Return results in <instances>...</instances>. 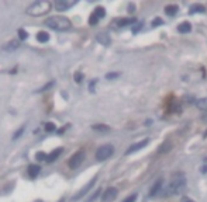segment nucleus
<instances>
[{
  "instance_id": "f257e3e1",
  "label": "nucleus",
  "mask_w": 207,
  "mask_h": 202,
  "mask_svg": "<svg viewBox=\"0 0 207 202\" xmlns=\"http://www.w3.org/2000/svg\"><path fill=\"white\" fill-rule=\"evenodd\" d=\"M44 24H45L48 28L55 30V31H68L70 27H72L70 20L66 19V17H62V15H52V17H49V19L45 20Z\"/></svg>"
},
{
  "instance_id": "f03ea898",
  "label": "nucleus",
  "mask_w": 207,
  "mask_h": 202,
  "mask_svg": "<svg viewBox=\"0 0 207 202\" xmlns=\"http://www.w3.org/2000/svg\"><path fill=\"white\" fill-rule=\"evenodd\" d=\"M52 9V3H49L48 0H38L35 3H33L27 9V14L33 15V17H40L47 13H49Z\"/></svg>"
},
{
  "instance_id": "7ed1b4c3",
  "label": "nucleus",
  "mask_w": 207,
  "mask_h": 202,
  "mask_svg": "<svg viewBox=\"0 0 207 202\" xmlns=\"http://www.w3.org/2000/svg\"><path fill=\"white\" fill-rule=\"evenodd\" d=\"M113 153H114V146L113 145H103V146H100L96 150V160L97 162H104L109 157H111Z\"/></svg>"
},
{
  "instance_id": "20e7f679",
  "label": "nucleus",
  "mask_w": 207,
  "mask_h": 202,
  "mask_svg": "<svg viewBox=\"0 0 207 202\" xmlns=\"http://www.w3.org/2000/svg\"><path fill=\"white\" fill-rule=\"evenodd\" d=\"M185 187H186V180H185V178H183V177L175 178V180H172V183L169 184L168 191H169V194H172V195H178V194L182 192Z\"/></svg>"
},
{
  "instance_id": "39448f33",
  "label": "nucleus",
  "mask_w": 207,
  "mask_h": 202,
  "mask_svg": "<svg viewBox=\"0 0 207 202\" xmlns=\"http://www.w3.org/2000/svg\"><path fill=\"white\" fill-rule=\"evenodd\" d=\"M83 160H85V152H83V150H79V152H76L75 154H72V157H70L69 162H68V166H69L70 168H78L83 163Z\"/></svg>"
},
{
  "instance_id": "423d86ee",
  "label": "nucleus",
  "mask_w": 207,
  "mask_h": 202,
  "mask_svg": "<svg viewBox=\"0 0 207 202\" xmlns=\"http://www.w3.org/2000/svg\"><path fill=\"white\" fill-rule=\"evenodd\" d=\"M96 180H97V177H93V178H92V180L89 181L88 184H86V185L82 188V190L79 191V192H78V194H75V195H73L72 198H70V201H72V202H73V201H78V199H80L82 196H85L86 194H88L89 191H90L92 188H93V185L96 184Z\"/></svg>"
},
{
  "instance_id": "0eeeda50",
  "label": "nucleus",
  "mask_w": 207,
  "mask_h": 202,
  "mask_svg": "<svg viewBox=\"0 0 207 202\" xmlns=\"http://www.w3.org/2000/svg\"><path fill=\"white\" fill-rule=\"evenodd\" d=\"M76 3H78V0H56L54 3V7L58 11H65V10L70 9L72 6H75Z\"/></svg>"
},
{
  "instance_id": "6e6552de",
  "label": "nucleus",
  "mask_w": 207,
  "mask_h": 202,
  "mask_svg": "<svg viewBox=\"0 0 207 202\" xmlns=\"http://www.w3.org/2000/svg\"><path fill=\"white\" fill-rule=\"evenodd\" d=\"M117 194H119L117 188H114V187L107 188V190L104 191L103 196H101V201H103V202H113L114 199L117 198Z\"/></svg>"
},
{
  "instance_id": "1a4fd4ad",
  "label": "nucleus",
  "mask_w": 207,
  "mask_h": 202,
  "mask_svg": "<svg viewBox=\"0 0 207 202\" xmlns=\"http://www.w3.org/2000/svg\"><path fill=\"white\" fill-rule=\"evenodd\" d=\"M148 143H149V139H144V141H141V142H137V143L131 145V146L127 149L125 154H131V153H134V152H138V150L144 149V147H145Z\"/></svg>"
},
{
  "instance_id": "9d476101",
  "label": "nucleus",
  "mask_w": 207,
  "mask_h": 202,
  "mask_svg": "<svg viewBox=\"0 0 207 202\" xmlns=\"http://www.w3.org/2000/svg\"><path fill=\"white\" fill-rule=\"evenodd\" d=\"M162 184H164V180H162V178H158V180L154 183L152 187H151V190H149V196L158 195L159 191H161V188H162Z\"/></svg>"
},
{
  "instance_id": "9b49d317",
  "label": "nucleus",
  "mask_w": 207,
  "mask_h": 202,
  "mask_svg": "<svg viewBox=\"0 0 207 202\" xmlns=\"http://www.w3.org/2000/svg\"><path fill=\"white\" fill-rule=\"evenodd\" d=\"M3 51H9V52H11V51H16V49H18L20 48V41H17V40H11L10 42H7V44H4L3 46Z\"/></svg>"
},
{
  "instance_id": "f8f14e48",
  "label": "nucleus",
  "mask_w": 207,
  "mask_h": 202,
  "mask_svg": "<svg viewBox=\"0 0 207 202\" xmlns=\"http://www.w3.org/2000/svg\"><path fill=\"white\" fill-rule=\"evenodd\" d=\"M96 40H97L99 42H100L101 45H104V46L110 45V42H111V40H110V37H109V34H106V32H99L97 35H96Z\"/></svg>"
},
{
  "instance_id": "ddd939ff",
  "label": "nucleus",
  "mask_w": 207,
  "mask_h": 202,
  "mask_svg": "<svg viewBox=\"0 0 207 202\" xmlns=\"http://www.w3.org/2000/svg\"><path fill=\"white\" fill-rule=\"evenodd\" d=\"M178 31H179L180 34H187L192 31V25H190L189 21H183L182 24L178 25Z\"/></svg>"
},
{
  "instance_id": "4468645a",
  "label": "nucleus",
  "mask_w": 207,
  "mask_h": 202,
  "mask_svg": "<svg viewBox=\"0 0 207 202\" xmlns=\"http://www.w3.org/2000/svg\"><path fill=\"white\" fill-rule=\"evenodd\" d=\"M40 171H41V167L37 164H31L30 167H28V174H30L31 178H35L37 175L40 174Z\"/></svg>"
},
{
  "instance_id": "2eb2a0df",
  "label": "nucleus",
  "mask_w": 207,
  "mask_h": 202,
  "mask_svg": "<svg viewBox=\"0 0 207 202\" xmlns=\"http://www.w3.org/2000/svg\"><path fill=\"white\" fill-rule=\"evenodd\" d=\"M64 153V149L62 147H58V149H55L51 154H48V162H55V160L58 159L61 154Z\"/></svg>"
},
{
  "instance_id": "dca6fc26",
  "label": "nucleus",
  "mask_w": 207,
  "mask_h": 202,
  "mask_svg": "<svg viewBox=\"0 0 207 202\" xmlns=\"http://www.w3.org/2000/svg\"><path fill=\"white\" fill-rule=\"evenodd\" d=\"M195 13H206V7L203 4H193L189 9V14H195Z\"/></svg>"
},
{
  "instance_id": "f3484780",
  "label": "nucleus",
  "mask_w": 207,
  "mask_h": 202,
  "mask_svg": "<svg viewBox=\"0 0 207 202\" xmlns=\"http://www.w3.org/2000/svg\"><path fill=\"white\" fill-rule=\"evenodd\" d=\"M178 11H179V7H178L176 4H168V6L165 7V13H166L168 15H175Z\"/></svg>"
},
{
  "instance_id": "a211bd4d",
  "label": "nucleus",
  "mask_w": 207,
  "mask_h": 202,
  "mask_svg": "<svg viewBox=\"0 0 207 202\" xmlns=\"http://www.w3.org/2000/svg\"><path fill=\"white\" fill-rule=\"evenodd\" d=\"M37 41H38V42H48L49 34L45 32V31H40V32L37 34Z\"/></svg>"
},
{
  "instance_id": "6ab92c4d",
  "label": "nucleus",
  "mask_w": 207,
  "mask_h": 202,
  "mask_svg": "<svg viewBox=\"0 0 207 202\" xmlns=\"http://www.w3.org/2000/svg\"><path fill=\"white\" fill-rule=\"evenodd\" d=\"M173 147V145H172V142H169V141H166V142H164L162 143V146L159 147V153H168L169 150Z\"/></svg>"
},
{
  "instance_id": "aec40b11",
  "label": "nucleus",
  "mask_w": 207,
  "mask_h": 202,
  "mask_svg": "<svg viewBox=\"0 0 207 202\" xmlns=\"http://www.w3.org/2000/svg\"><path fill=\"white\" fill-rule=\"evenodd\" d=\"M196 107L201 111H207V98H199L196 101Z\"/></svg>"
},
{
  "instance_id": "412c9836",
  "label": "nucleus",
  "mask_w": 207,
  "mask_h": 202,
  "mask_svg": "<svg viewBox=\"0 0 207 202\" xmlns=\"http://www.w3.org/2000/svg\"><path fill=\"white\" fill-rule=\"evenodd\" d=\"M114 23H117L119 27H125V25H128V24L135 23V19H120V20H117V21H114Z\"/></svg>"
},
{
  "instance_id": "4be33fe9",
  "label": "nucleus",
  "mask_w": 207,
  "mask_h": 202,
  "mask_svg": "<svg viewBox=\"0 0 207 202\" xmlns=\"http://www.w3.org/2000/svg\"><path fill=\"white\" fill-rule=\"evenodd\" d=\"M93 14H95L96 17L100 20V19H103L104 15H106V10H104V7H100V6H99V7H96V9H95Z\"/></svg>"
},
{
  "instance_id": "5701e85b",
  "label": "nucleus",
  "mask_w": 207,
  "mask_h": 202,
  "mask_svg": "<svg viewBox=\"0 0 207 202\" xmlns=\"http://www.w3.org/2000/svg\"><path fill=\"white\" fill-rule=\"evenodd\" d=\"M93 131H99V132H109L110 131V126L103 125V124H99V125H93L92 126Z\"/></svg>"
},
{
  "instance_id": "b1692460",
  "label": "nucleus",
  "mask_w": 207,
  "mask_h": 202,
  "mask_svg": "<svg viewBox=\"0 0 207 202\" xmlns=\"http://www.w3.org/2000/svg\"><path fill=\"white\" fill-rule=\"evenodd\" d=\"M35 159L38 160V162H48V154L45 153V152H37L35 154Z\"/></svg>"
},
{
  "instance_id": "393cba45",
  "label": "nucleus",
  "mask_w": 207,
  "mask_h": 202,
  "mask_svg": "<svg viewBox=\"0 0 207 202\" xmlns=\"http://www.w3.org/2000/svg\"><path fill=\"white\" fill-rule=\"evenodd\" d=\"M17 34H18V37H20V40H21V41H24V40H27V38H28V34H27V31H25L24 28H18Z\"/></svg>"
},
{
  "instance_id": "a878e982",
  "label": "nucleus",
  "mask_w": 207,
  "mask_h": 202,
  "mask_svg": "<svg viewBox=\"0 0 207 202\" xmlns=\"http://www.w3.org/2000/svg\"><path fill=\"white\" fill-rule=\"evenodd\" d=\"M54 84H55V82H49V83H47V84H45V86H44V87H41L40 90H37V93H43V91H47V90H48V89H51V87L54 86Z\"/></svg>"
},
{
  "instance_id": "bb28decb",
  "label": "nucleus",
  "mask_w": 207,
  "mask_h": 202,
  "mask_svg": "<svg viewBox=\"0 0 207 202\" xmlns=\"http://www.w3.org/2000/svg\"><path fill=\"white\" fill-rule=\"evenodd\" d=\"M119 76H120L119 72H111V73H107L106 74V79L107 80H114V79H117Z\"/></svg>"
},
{
  "instance_id": "cd10ccee",
  "label": "nucleus",
  "mask_w": 207,
  "mask_h": 202,
  "mask_svg": "<svg viewBox=\"0 0 207 202\" xmlns=\"http://www.w3.org/2000/svg\"><path fill=\"white\" fill-rule=\"evenodd\" d=\"M44 129H45V132H54V131H55V124L47 122L45 126H44Z\"/></svg>"
},
{
  "instance_id": "c85d7f7f",
  "label": "nucleus",
  "mask_w": 207,
  "mask_h": 202,
  "mask_svg": "<svg viewBox=\"0 0 207 202\" xmlns=\"http://www.w3.org/2000/svg\"><path fill=\"white\" fill-rule=\"evenodd\" d=\"M97 23H99V19L96 17L95 14H93V13H92V15L89 17V24H90V25H96Z\"/></svg>"
},
{
  "instance_id": "c756f323",
  "label": "nucleus",
  "mask_w": 207,
  "mask_h": 202,
  "mask_svg": "<svg viewBox=\"0 0 207 202\" xmlns=\"http://www.w3.org/2000/svg\"><path fill=\"white\" fill-rule=\"evenodd\" d=\"M164 24V20L161 19V17H156V19L152 20V27H159V25Z\"/></svg>"
},
{
  "instance_id": "7c9ffc66",
  "label": "nucleus",
  "mask_w": 207,
  "mask_h": 202,
  "mask_svg": "<svg viewBox=\"0 0 207 202\" xmlns=\"http://www.w3.org/2000/svg\"><path fill=\"white\" fill-rule=\"evenodd\" d=\"M24 128H25V126H21V128H20V129H18V131L14 133V136H13V139H14V141H16V139H18V138H20V136L23 135V132H24Z\"/></svg>"
},
{
  "instance_id": "2f4dec72",
  "label": "nucleus",
  "mask_w": 207,
  "mask_h": 202,
  "mask_svg": "<svg viewBox=\"0 0 207 202\" xmlns=\"http://www.w3.org/2000/svg\"><path fill=\"white\" fill-rule=\"evenodd\" d=\"M73 77H75V82H76V83H80V82H82V79H83V74L80 73V72H78V73H75V76H73Z\"/></svg>"
},
{
  "instance_id": "473e14b6",
  "label": "nucleus",
  "mask_w": 207,
  "mask_h": 202,
  "mask_svg": "<svg viewBox=\"0 0 207 202\" xmlns=\"http://www.w3.org/2000/svg\"><path fill=\"white\" fill-rule=\"evenodd\" d=\"M135 199H137V194H133V195H130L128 198H125L123 202H135Z\"/></svg>"
},
{
  "instance_id": "72a5a7b5",
  "label": "nucleus",
  "mask_w": 207,
  "mask_h": 202,
  "mask_svg": "<svg viewBox=\"0 0 207 202\" xmlns=\"http://www.w3.org/2000/svg\"><path fill=\"white\" fill-rule=\"evenodd\" d=\"M141 27H142V23H141V24H135V25H134V28H133V32L135 34V32H137L138 30H140Z\"/></svg>"
},
{
  "instance_id": "f704fd0d",
  "label": "nucleus",
  "mask_w": 207,
  "mask_h": 202,
  "mask_svg": "<svg viewBox=\"0 0 207 202\" xmlns=\"http://www.w3.org/2000/svg\"><path fill=\"white\" fill-rule=\"evenodd\" d=\"M180 202H195V201H193L192 198H189V196H183L182 201H180Z\"/></svg>"
},
{
  "instance_id": "c9c22d12",
  "label": "nucleus",
  "mask_w": 207,
  "mask_h": 202,
  "mask_svg": "<svg viewBox=\"0 0 207 202\" xmlns=\"http://www.w3.org/2000/svg\"><path fill=\"white\" fill-rule=\"evenodd\" d=\"M200 171H201V173H207V166H203Z\"/></svg>"
},
{
  "instance_id": "e433bc0d",
  "label": "nucleus",
  "mask_w": 207,
  "mask_h": 202,
  "mask_svg": "<svg viewBox=\"0 0 207 202\" xmlns=\"http://www.w3.org/2000/svg\"><path fill=\"white\" fill-rule=\"evenodd\" d=\"M201 120H204V121H207V112H206V114H203V116H201Z\"/></svg>"
},
{
  "instance_id": "4c0bfd02",
  "label": "nucleus",
  "mask_w": 207,
  "mask_h": 202,
  "mask_svg": "<svg viewBox=\"0 0 207 202\" xmlns=\"http://www.w3.org/2000/svg\"><path fill=\"white\" fill-rule=\"evenodd\" d=\"M58 202H65V201H64V199H61V201H58Z\"/></svg>"
}]
</instances>
